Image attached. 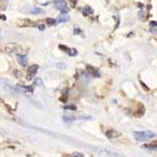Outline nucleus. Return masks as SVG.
<instances>
[{
  "label": "nucleus",
  "instance_id": "obj_1",
  "mask_svg": "<svg viewBox=\"0 0 157 157\" xmlns=\"http://www.w3.org/2000/svg\"><path fill=\"white\" fill-rule=\"evenodd\" d=\"M156 134L154 132L151 131H136L134 132V137H135L136 141L139 142H143V141H147L149 139H153L155 137Z\"/></svg>",
  "mask_w": 157,
  "mask_h": 157
},
{
  "label": "nucleus",
  "instance_id": "obj_2",
  "mask_svg": "<svg viewBox=\"0 0 157 157\" xmlns=\"http://www.w3.org/2000/svg\"><path fill=\"white\" fill-rule=\"evenodd\" d=\"M0 82H2V88L6 90L7 92H9L10 94H14V96H18V94H20V91H19V89L17 88L16 86H11L10 84H9L8 81H5V80H0Z\"/></svg>",
  "mask_w": 157,
  "mask_h": 157
},
{
  "label": "nucleus",
  "instance_id": "obj_3",
  "mask_svg": "<svg viewBox=\"0 0 157 157\" xmlns=\"http://www.w3.org/2000/svg\"><path fill=\"white\" fill-rule=\"evenodd\" d=\"M54 5H55V8L57 9V10H59L60 12H63V13H67L68 10H69L65 0H55V1H54Z\"/></svg>",
  "mask_w": 157,
  "mask_h": 157
},
{
  "label": "nucleus",
  "instance_id": "obj_4",
  "mask_svg": "<svg viewBox=\"0 0 157 157\" xmlns=\"http://www.w3.org/2000/svg\"><path fill=\"white\" fill-rule=\"evenodd\" d=\"M5 51L7 53H13V52H19L21 51V47L18 46L17 44H9L5 47Z\"/></svg>",
  "mask_w": 157,
  "mask_h": 157
},
{
  "label": "nucleus",
  "instance_id": "obj_5",
  "mask_svg": "<svg viewBox=\"0 0 157 157\" xmlns=\"http://www.w3.org/2000/svg\"><path fill=\"white\" fill-rule=\"evenodd\" d=\"M105 135H107L108 139H110V140H113V139H117L119 135H120V133L119 132H117L115 130H108L107 132H105Z\"/></svg>",
  "mask_w": 157,
  "mask_h": 157
},
{
  "label": "nucleus",
  "instance_id": "obj_6",
  "mask_svg": "<svg viewBox=\"0 0 157 157\" xmlns=\"http://www.w3.org/2000/svg\"><path fill=\"white\" fill-rule=\"evenodd\" d=\"M37 69H39V66H37V65H31V66H30V67L28 68V73H29V77H31V78H32V76L36 74Z\"/></svg>",
  "mask_w": 157,
  "mask_h": 157
},
{
  "label": "nucleus",
  "instance_id": "obj_7",
  "mask_svg": "<svg viewBox=\"0 0 157 157\" xmlns=\"http://www.w3.org/2000/svg\"><path fill=\"white\" fill-rule=\"evenodd\" d=\"M18 62L19 64H21V66H26V64H28L26 55H18Z\"/></svg>",
  "mask_w": 157,
  "mask_h": 157
},
{
  "label": "nucleus",
  "instance_id": "obj_8",
  "mask_svg": "<svg viewBox=\"0 0 157 157\" xmlns=\"http://www.w3.org/2000/svg\"><path fill=\"white\" fill-rule=\"evenodd\" d=\"M92 12H94V10L91 9V7H89V6H86L84 9H82V14H84L85 17H89L92 14Z\"/></svg>",
  "mask_w": 157,
  "mask_h": 157
},
{
  "label": "nucleus",
  "instance_id": "obj_9",
  "mask_svg": "<svg viewBox=\"0 0 157 157\" xmlns=\"http://www.w3.org/2000/svg\"><path fill=\"white\" fill-rule=\"evenodd\" d=\"M63 120L66 124H71L75 121V118L74 117H68V115H64L63 117Z\"/></svg>",
  "mask_w": 157,
  "mask_h": 157
},
{
  "label": "nucleus",
  "instance_id": "obj_10",
  "mask_svg": "<svg viewBox=\"0 0 157 157\" xmlns=\"http://www.w3.org/2000/svg\"><path fill=\"white\" fill-rule=\"evenodd\" d=\"M66 21H69V17L67 14H65V13H62L59 16V18H58L57 22H66Z\"/></svg>",
  "mask_w": 157,
  "mask_h": 157
},
{
  "label": "nucleus",
  "instance_id": "obj_11",
  "mask_svg": "<svg viewBox=\"0 0 157 157\" xmlns=\"http://www.w3.org/2000/svg\"><path fill=\"white\" fill-rule=\"evenodd\" d=\"M88 71H90V74H92L94 75V77H96V78H98V77H100V74H99V71H97V69H94V67H88Z\"/></svg>",
  "mask_w": 157,
  "mask_h": 157
},
{
  "label": "nucleus",
  "instance_id": "obj_12",
  "mask_svg": "<svg viewBox=\"0 0 157 157\" xmlns=\"http://www.w3.org/2000/svg\"><path fill=\"white\" fill-rule=\"evenodd\" d=\"M46 23L48 24V25H55L56 23H57V21H56L55 19H52V18H48L46 20Z\"/></svg>",
  "mask_w": 157,
  "mask_h": 157
},
{
  "label": "nucleus",
  "instance_id": "obj_13",
  "mask_svg": "<svg viewBox=\"0 0 157 157\" xmlns=\"http://www.w3.org/2000/svg\"><path fill=\"white\" fill-rule=\"evenodd\" d=\"M30 12L31 13H43L44 11H43V9H41V8H32L31 10H30Z\"/></svg>",
  "mask_w": 157,
  "mask_h": 157
},
{
  "label": "nucleus",
  "instance_id": "obj_14",
  "mask_svg": "<svg viewBox=\"0 0 157 157\" xmlns=\"http://www.w3.org/2000/svg\"><path fill=\"white\" fill-rule=\"evenodd\" d=\"M149 24H151V32L156 33V21H152Z\"/></svg>",
  "mask_w": 157,
  "mask_h": 157
},
{
  "label": "nucleus",
  "instance_id": "obj_15",
  "mask_svg": "<svg viewBox=\"0 0 157 157\" xmlns=\"http://www.w3.org/2000/svg\"><path fill=\"white\" fill-rule=\"evenodd\" d=\"M144 148H148V149H156V144L154 145H148V144H144L143 145Z\"/></svg>",
  "mask_w": 157,
  "mask_h": 157
},
{
  "label": "nucleus",
  "instance_id": "obj_16",
  "mask_svg": "<svg viewBox=\"0 0 157 157\" xmlns=\"http://www.w3.org/2000/svg\"><path fill=\"white\" fill-rule=\"evenodd\" d=\"M58 47H59L60 50H63L64 52H66V53H69V51H71V50H69V48H68L67 46H64V45H59V46H58Z\"/></svg>",
  "mask_w": 157,
  "mask_h": 157
},
{
  "label": "nucleus",
  "instance_id": "obj_17",
  "mask_svg": "<svg viewBox=\"0 0 157 157\" xmlns=\"http://www.w3.org/2000/svg\"><path fill=\"white\" fill-rule=\"evenodd\" d=\"M13 74H14V75L17 76V78H21V77H22V73H21V71H14V73H13Z\"/></svg>",
  "mask_w": 157,
  "mask_h": 157
},
{
  "label": "nucleus",
  "instance_id": "obj_18",
  "mask_svg": "<svg viewBox=\"0 0 157 157\" xmlns=\"http://www.w3.org/2000/svg\"><path fill=\"white\" fill-rule=\"evenodd\" d=\"M71 56H74V55H77V51L75 50V48H73V50H71L69 51V53H68Z\"/></svg>",
  "mask_w": 157,
  "mask_h": 157
},
{
  "label": "nucleus",
  "instance_id": "obj_19",
  "mask_svg": "<svg viewBox=\"0 0 157 157\" xmlns=\"http://www.w3.org/2000/svg\"><path fill=\"white\" fill-rule=\"evenodd\" d=\"M71 157H84V154H81V153H74Z\"/></svg>",
  "mask_w": 157,
  "mask_h": 157
},
{
  "label": "nucleus",
  "instance_id": "obj_20",
  "mask_svg": "<svg viewBox=\"0 0 157 157\" xmlns=\"http://www.w3.org/2000/svg\"><path fill=\"white\" fill-rule=\"evenodd\" d=\"M64 109H69V110H76V107L75 105H65Z\"/></svg>",
  "mask_w": 157,
  "mask_h": 157
},
{
  "label": "nucleus",
  "instance_id": "obj_21",
  "mask_svg": "<svg viewBox=\"0 0 157 157\" xmlns=\"http://www.w3.org/2000/svg\"><path fill=\"white\" fill-rule=\"evenodd\" d=\"M57 67H58V68H60V69H64V68H66V64L59 63V64H57Z\"/></svg>",
  "mask_w": 157,
  "mask_h": 157
},
{
  "label": "nucleus",
  "instance_id": "obj_22",
  "mask_svg": "<svg viewBox=\"0 0 157 157\" xmlns=\"http://www.w3.org/2000/svg\"><path fill=\"white\" fill-rule=\"evenodd\" d=\"M35 85H39V86H43V82L41 79H36V81H35Z\"/></svg>",
  "mask_w": 157,
  "mask_h": 157
},
{
  "label": "nucleus",
  "instance_id": "obj_23",
  "mask_svg": "<svg viewBox=\"0 0 157 157\" xmlns=\"http://www.w3.org/2000/svg\"><path fill=\"white\" fill-rule=\"evenodd\" d=\"M74 33H75V34H80V33H81L80 29H78V28H76V29L74 30Z\"/></svg>",
  "mask_w": 157,
  "mask_h": 157
},
{
  "label": "nucleus",
  "instance_id": "obj_24",
  "mask_svg": "<svg viewBox=\"0 0 157 157\" xmlns=\"http://www.w3.org/2000/svg\"><path fill=\"white\" fill-rule=\"evenodd\" d=\"M71 5H73V6H75L77 3V0H71Z\"/></svg>",
  "mask_w": 157,
  "mask_h": 157
},
{
  "label": "nucleus",
  "instance_id": "obj_25",
  "mask_svg": "<svg viewBox=\"0 0 157 157\" xmlns=\"http://www.w3.org/2000/svg\"><path fill=\"white\" fill-rule=\"evenodd\" d=\"M142 86H143V88H145V90H148V88L146 87V85H144V82H142Z\"/></svg>",
  "mask_w": 157,
  "mask_h": 157
},
{
  "label": "nucleus",
  "instance_id": "obj_26",
  "mask_svg": "<svg viewBox=\"0 0 157 157\" xmlns=\"http://www.w3.org/2000/svg\"><path fill=\"white\" fill-rule=\"evenodd\" d=\"M79 119H80V120H82V119H90L89 117H79Z\"/></svg>",
  "mask_w": 157,
  "mask_h": 157
},
{
  "label": "nucleus",
  "instance_id": "obj_27",
  "mask_svg": "<svg viewBox=\"0 0 157 157\" xmlns=\"http://www.w3.org/2000/svg\"><path fill=\"white\" fill-rule=\"evenodd\" d=\"M0 19H2V20H6V17L5 16H1V14H0Z\"/></svg>",
  "mask_w": 157,
  "mask_h": 157
},
{
  "label": "nucleus",
  "instance_id": "obj_28",
  "mask_svg": "<svg viewBox=\"0 0 157 157\" xmlns=\"http://www.w3.org/2000/svg\"><path fill=\"white\" fill-rule=\"evenodd\" d=\"M0 33H1V30H0Z\"/></svg>",
  "mask_w": 157,
  "mask_h": 157
}]
</instances>
